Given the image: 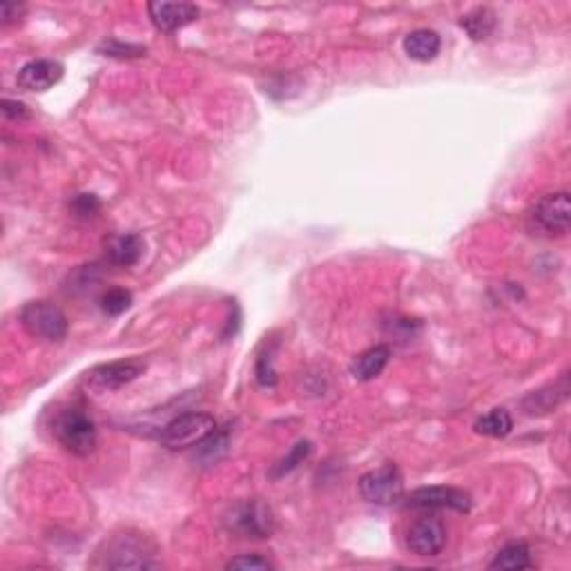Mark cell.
Listing matches in <instances>:
<instances>
[{"label": "cell", "mask_w": 571, "mask_h": 571, "mask_svg": "<svg viewBox=\"0 0 571 571\" xmlns=\"http://www.w3.org/2000/svg\"><path fill=\"white\" fill-rule=\"evenodd\" d=\"M3 117L7 119V121H27L29 117H32V112H29V108L21 101H12V99H3Z\"/></svg>", "instance_id": "obj_25"}, {"label": "cell", "mask_w": 571, "mask_h": 571, "mask_svg": "<svg viewBox=\"0 0 571 571\" xmlns=\"http://www.w3.org/2000/svg\"><path fill=\"white\" fill-rule=\"evenodd\" d=\"M214 431H217V420L213 415L190 410V413L177 415V418L165 424L161 433H159V442L170 451L190 449L202 444Z\"/></svg>", "instance_id": "obj_1"}, {"label": "cell", "mask_w": 571, "mask_h": 571, "mask_svg": "<svg viewBox=\"0 0 571 571\" xmlns=\"http://www.w3.org/2000/svg\"><path fill=\"white\" fill-rule=\"evenodd\" d=\"M471 495L464 489L447 487V484H433V487H420L409 495L407 507L410 509H451L460 514H469Z\"/></svg>", "instance_id": "obj_9"}, {"label": "cell", "mask_w": 571, "mask_h": 571, "mask_svg": "<svg viewBox=\"0 0 571 571\" xmlns=\"http://www.w3.org/2000/svg\"><path fill=\"white\" fill-rule=\"evenodd\" d=\"M225 569H242V571H265V569H273V563L270 560L262 558V555L253 554V555H237V558L230 560L225 565Z\"/></svg>", "instance_id": "obj_24"}, {"label": "cell", "mask_w": 571, "mask_h": 571, "mask_svg": "<svg viewBox=\"0 0 571 571\" xmlns=\"http://www.w3.org/2000/svg\"><path fill=\"white\" fill-rule=\"evenodd\" d=\"M230 427H225L222 431H214L208 438L203 440L202 444H197V453H194V460H199L202 464H214L223 458L225 451H228L230 444Z\"/></svg>", "instance_id": "obj_20"}, {"label": "cell", "mask_w": 571, "mask_h": 571, "mask_svg": "<svg viewBox=\"0 0 571 571\" xmlns=\"http://www.w3.org/2000/svg\"><path fill=\"white\" fill-rule=\"evenodd\" d=\"M99 208H101V203L94 199V194H81V197H77V202H74V210H77L78 214H94Z\"/></svg>", "instance_id": "obj_27"}, {"label": "cell", "mask_w": 571, "mask_h": 571, "mask_svg": "<svg viewBox=\"0 0 571 571\" xmlns=\"http://www.w3.org/2000/svg\"><path fill=\"white\" fill-rule=\"evenodd\" d=\"M531 549L527 543H509L495 554V558L489 563V569H529L531 567Z\"/></svg>", "instance_id": "obj_17"}, {"label": "cell", "mask_w": 571, "mask_h": 571, "mask_svg": "<svg viewBox=\"0 0 571 571\" xmlns=\"http://www.w3.org/2000/svg\"><path fill=\"white\" fill-rule=\"evenodd\" d=\"M444 545H447V529L438 518H431V515L415 520L407 531V547L420 558L438 555Z\"/></svg>", "instance_id": "obj_10"}, {"label": "cell", "mask_w": 571, "mask_h": 571, "mask_svg": "<svg viewBox=\"0 0 571 571\" xmlns=\"http://www.w3.org/2000/svg\"><path fill=\"white\" fill-rule=\"evenodd\" d=\"M148 14L152 18L154 27L170 34L197 21L199 7L192 3H165V0H157V3H148Z\"/></svg>", "instance_id": "obj_11"}, {"label": "cell", "mask_w": 571, "mask_h": 571, "mask_svg": "<svg viewBox=\"0 0 571 571\" xmlns=\"http://www.w3.org/2000/svg\"><path fill=\"white\" fill-rule=\"evenodd\" d=\"M473 429L475 433L487 435V438H507L511 431H514V418L509 415V410L493 409L489 413H484L483 418L475 420Z\"/></svg>", "instance_id": "obj_19"}, {"label": "cell", "mask_w": 571, "mask_h": 571, "mask_svg": "<svg viewBox=\"0 0 571 571\" xmlns=\"http://www.w3.org/2000/svg\"><path fill=\"white\" fill-rule=\"evenodd\" d=\"M531 223L549 237H563L571 228V205L567 192H551L540 197L529 213Z\"/></svg>", "instance_id": "obj_6"}, {"label": "cell", "mask_w": 571, "mask_h": 571, "mask_svg": "<svg viewBox=\"0 0 571 571\" xmlns=\"http://www.w3.org/2000/svg\"><path fill=\"white\" fill-rule=\"evenodd\" d=\"M567 393H569V382H567V373H565L558 382L549 384V387H545L540 390H534V393L524 400L523 407L529 415L549 413V410H554L560 402L567 400Z\"/></svg>", "instance_id": "obj_13"}, {"label": "cell", "mask_w": 571, "mask_h": 571, "mask_svg": "<svg viewBox=\"0 0 571 571\" xmlns=\"http://www.w3.org/2000/svg\"><path fill=\"white\" fill-rule=\"evenodd\" d=\"M359 495L370 504L378 507H390L404 498V478L395 464H382V467L369 471L359 478Z\"/></svg>", "instance_id": "obj_5"}, {"label": "cell", "mask_w": 571, "mask_h": 571, "mask_svg": "<svg viewBox=\"0 0 571 571\" xmlns=\"http://www.w3.org/2000/svg\"><path fill=\"white\" fill-rule=\"evenodd\" d=\"M54 435L69 453L89 455L97 447V424L83 409H67L54 422Z\"/></svg>", "instance_id": "obj_2"}, {"label": "cell", "mask_w": 571, "mask_h": 571, "mask_svg": "<svg viewBox=\"0 0 571 571\" xmlns=\"http://www.w3.org/2000/svg\"><path fill=\"white\" fill-rule=\"evenodd\" d=\"M25 12V5L18 3H3L0 5V23L9 25L14 21H18V16Z\"/></svg>", "instance_id": "obj_26"}, {"label": "cell", "mask_w": 571, "mask_h": 571, "mask_svg": "<svg viewBox=\"0 0 571 571\" xmlns=\"http://www.w3.org/2000/svg\"><path fill=\"white\" fill-rule=\"evenodd\" d=\"M440 47H442V38L433 29H415L404 38V52L418 63L433 61L440 54Z\"/></svg>", "instance_id": "obj_16"}, {"label": "cell", "mask_w": 571, "mask_h": 571, "mask_svg": "<svg viewBox=\"0 0 571 571\" xmlns=\"http://www.w3.org/2000/svg\"><path fill=\"white\" fill-rule=\"evenodd\" d=\"M390 359V348L387 344H379V347H373L369 350H364L362 355L353 359L350 364V375H353L358 382H370V379L379 378L382 370L387 369Z\"/></svg>", "instance_id": "obj_14"}, {"label": "cell", "mask_w": 571, "mask_h": 571, "mask_svg": "<svg viewBox=\"0 0 571 571\" xmlns=\"http://www.w3.org/2000/svg\"><path fill=\"white\" fill-rule=\"evenodd\" d=\"M143 248H145V244H143L141 234L128 233V234H117V237L109 239L108 250H105V253H108L109 264L128 268V265H134L139 259H141Z\"/></svg>", "instance_id": "obj_15"}, {"label": "cell", "mask_w": 571, "mask_h": 571, "mask_svg": "<svg viewBox=\"0 0 571 571\" xmlns=\"http://www.w3.org/2000/svg\"><path fill=\"white\" fill-rule=\"evenodd\" d=\"M310 442H297L293 449H290V453L286 455V458L282 460V462L277 464L273 471V478H282V475L290 473V471H295L299 467V464L304 462V460L310 455Z\"/></svg>", "instance_id": "obj_22"}, {"label": "cell", "mask_w": 571, "mask_h": 571, "mask_svg": "<svg viewBox=\"0 0 571 571\" xmlns=\"http://www.w3.org/2000/svg\"><path fill=\"white\" fill-rule=\"evenodd\" d=\"M143 359H119V362L101 364V367L89 370L85 384L94 393H108V390H119L125 384L134 382L139 375H143Z\"/></svg>", "instance_id": "obj_8"}, {"label": "cell", "mask_w": 571, "mask_h": 571, "mask_svg": "<svg viewBox=\"0 0 571 571\" xmlns=\"http://www.w3.org/2000/svg\"><path fill=\"white\" fill-rule=\"evenodd\" d=\"M101 52L105 57H112V58H139L145 57V47L141 45H130V43H121L117 38L112 41H105L101 45Z\"/></svg>", "instance_id": "obj_23"}, {"label": "cell", "mask_w": 571, "mask_h": 571, "mask_svg": "<svg viewBox=\"0 0 571 571\" xmlns=\"http://www.w3.org/2000/svg\"><path fill=\"white\" fill-rule=\"evenodd\" d=\"M130 306H132V293L125 288L108 290L101 299L103 313H108L109 317H119V315L125 313Z\"/></svg>", "instance_id": "obj_21"}, {"label": "cell", "mask_w": 571, "mask_h": 571, "mask_svg": "<svg viewBox=\"0 0 571 571\" xmlns=\"http://www.w3.org/2000/svg\"><path fill=\"white\" fill-rule=\"evenodd\" d=\"M460 27L469 34L471 41H487L495 29V14L489 7H475L460 18Z\"/></svg>", "instance_id": "obj_18"}, {"label": "cell", "mask_w": 571, "mask_h": 571, "mask_svg": "<svg viewBox=\"0 0 571 571\" xmlns=\"http://www.w3.org/2000/svg\"><path fill=\"white\" fill-rule=\"evenodd\" d=\"M21 324L32 337L58 344L67 337L69 322L65 313L52 302H29L21 310Z\"/></svg>", "instance_id": "obj_3"}, {"label": "cell", "mask_w": 571, "mask_h": 571, "mask_svg": "<svg viewBox=\"0 0 571 571\" xmlns=\"http://www.w3.org/2000/svg\"><path fill=\"white\" fill-rule=\"evenodd\" d=\"M103 567L108 569H157L154 547L141 535L123 534L108 545Z\"/></svg>", "instance_id": "obj_4"}, {"label": "cell", "mask_w": 571, "mask_h": 571, "mask_svg": "<svg viewBox=\"0 0 571 571\" xmlns=\"http://www.w3.org/2000/svg\"><path fill=\"white\" fill-rule=\"evenodd\" d=\"M65 67L54 58H36L23 65L18 72L16 81L18 88L27 89V92H47L63 78Z\"/></svg>", "instance_id": "obj_12"}, {"label": "cell", "mask_w": 571, "mask_h": 571, "mask_svg": "<svg viewBox=\"0 0 571 571\" xmlns=\"http://www.w3.org/2000/svg\"><path fill=\"white\" fill-rule=\"evenodd\" d=\"M228 529L244 538H268L275 531V515L262 500H245L230 509Z\"/></svg>", "instance_id": "obj_7"}]
</instances>
